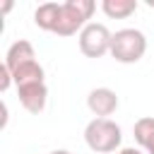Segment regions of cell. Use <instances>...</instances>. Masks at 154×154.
<instances>
[{
    "label": "cell",
    "instance_id": "6da1fadb",
    "mask_svg": "<svg viewBox=\"0 0 154 154\" xmlns=\"http://www.w3.org/2000/svg\"><path fill=\"white\" fill-rule=\"evenodd\" d=\"M84 142L96 154H111V152L120 149L123 130L111 118H91L84 128Z\"/></svg>",
    "mask_w": 154,
    "mask_h": 154
},
{
    "label": "cell",
    "instance_id": "7a4b0ae2",
    "mask_svg": "<svg viewBox=\"0 0 154 154\" xmlns=\"http://www.w3.org/2000/svg\"><path fill=\"white\" fill-rule=\"evenodd\" d=\"M96 10V2L94 0H65L60 2V19H58V26H55V36H72V34H79L91 14Z\"/></svg>",
    "mask_w": 154,
    "mask_h": 154
},
{
    "label": "cell",
    "instance_id": "3957f363",
    "mask_svg": "<svg viewBox=\"0 0 154 154\" xmlns=\"http://www.w3.org/2000/svg\"><path fill=\"white\" fill-rule=\"evenodd\" d=\"M147 53V36L140 29H118L111 38V55L123 63V65H132L137 60H142Z\"/></svg>",
    "mask_w": 154,
    "mask_h": 154
},
{
    "label": "cell",
    "instance_id": "277c9868",
    "mask_svg": "<svg viewBox=\"0 0 154 154\" xmlns=\"http://www.w3.org/2000/svg\"><path fill=\"white\" fill-rule=\"evenodd\" d=\"M77 38H79V51L87 58H103L106 53H111V38H113V34L101 22H89L79 31Z\"/></svg>",
    "mask_w": 154,
    "mask_h": 154
},
{
    "label": "cell",
    "instance_id": "5b68a950",
    "mask_svg": "<svg viewBox=\"0 0 154 154\" xmlns=\"http://www.w3.org/2000/svg\"><path fill=\"white\" fill-rule=\"evenodd\" d=\"M118 94L113 91V89H108V87H96V89H91L89 91V96H87V108L96 116V118H108V116H113L116 111H118Z\"/></svg>",
    "mask_w": 154,
    "mask_h": 154
},
{
    "label": "cell",
    "instance_id": "8992f818",
    "mask_svg": "<svg viewBox=\"0 0 154 154\" xmlns=\"http://www.w3.org/2000/svg\"><path fill=\"white\" fill-rule=\"evenodd\" d=\"M19 94V103L29 111V113H41L48 103V87L46 82H34V84H24L17 87Z\"/></svg>",
    "mask_w": 154,
    "mask_h": 154
},
{
    "label": "cell",
    "instance_id": "52a82bcc",
    "mask_svg": "<svg viewBox=\"0 0 154 154\" xmlns=\"http://www.w3.org/2000/svg\"><path fill=\"white\" fill-rule=\"evenodd\" d=\"M29 60H36V51H34V46H31L26 38H19V41H14V43L7 48L2 63H5L10 70H17L19 65H24V63H29Z\"/></svg>",
    "mask_w": 154,
    "mask_h": 154
},
{
    "label": "cell",
    "instance_id": "ba28073f",
    "mask_svg": "<svg viewBox=\"0 0 154 154\" xmlns=\"http://www.w3.org/2000/svg\"><path fill=\"white\" fill-rule=\"evenodd\" d=\"M14 87H24V84H34V82H46V70L38 60H29L24 65H19L17 70H10Z\"/></svg>",
    "mask_w": 154,
    "mask_h": 154
},
{
    "label": "cell",
    "instance_id": "9c48e42d",
    "mask_svg": "<svg viewBox=\"0 0 154 154\" xmlns=\"http://www.w3.org/2000/svg\"><path fill=\"white\" fill-rule=\"evenodd\" d=\"M58 19H60V2H43L34 10V24L43 31H55L58 26Z\"/></svg>",
    "mask_w": 154,
    "mask_h": 154
},
{
    "label": "cell",
    "instance_id": "30bf717a",
    "mask_svg": "<svg viewBox=\"0 0 154 154\" xmlns=\"http://www.w3.org/2000/svg\"><path fill=\"white\" fill-rule=\"evenodd\" d=\"M140 7L137 0H101V10L108 19H128Z\"/></svg>",
    "mask_w": 154,
    "mask_h": 154
},
{
    "label": "cell",
    "instance_id": "8fae6325",
    "mask_svg": "<svg viewBox=\"0 0 154 154\" xmlns=\"http://www.w3.org/2000/svg\"><path fill=\"white\" fill-rule=\"evenodd\" d=\"M132 135H135V142H137L142 149H147V147L152 144V140H154V118H152V116H144V118L135 120Z\"/></svg>",
    "mask_w": 154,
    "mask_h": 154
},
{
    "label": "cell",
    "instance_id": "7c38bea8",
    "mask_svg": "<svg viewBox=\"0 0 154 154\" xmlns=\"http://www.w3.org/2000/svg\"><path fill=\"white\" fill-rule=\"evenodd\" d=\"M12 84H14V79H12V72H10V67L2 63V65H0V91H7Z\"/></svg>",
    "mask_w": 154,
    "mask_h": 154
},
{
    "label": "cell",
    "instance_id": "4fadbf2b",
    "mask_svg": "<svg viewBox=\"0 0 154 154\" xmlns=\"http://www.w3.org/2000/svg\"><path fill=\"white\" fill-rule=\"evenodd\" d=\"M116 154H144L142 149H135V147H123V149H118Z\"/></svg>",
    "mask_w": 154,
    "mask_h": 154
},
{
    "label": "cell",
    "instance_id": "5bb4252c",
    "mask_svg": "<svg viewBox=\"0 0 154 154\" xmlns=\"http://www.w3.org/2000/svg\"><path fill=\"white\" fill-rule=\"evenodd\" d=\"M51 154H72V152H67V149H53Z\"/></svg>",
    "mask_w": 154,
    "mask_h": 154
},
{
    "label": "cell",
    "instance_id": "9a60e30c",
    "mask_svg": "<svg viewBox=\"0 0 154 154\" xmlns=\"http://www.w3.org/2000/svg\"><path fill=\"white\" fill-rule=\"evenodd\" d=\"M144 152H147V154H154V140H152V144H149V147H147Z\"/></svg>",
    "mask_w": 154,
    "mask_h": 154
},
{
    "label": "cell",
    "instance_id": "2e32d148",
    "mask_svg": "<svg viewBox=\"0 0 154 154\" xmlns=\"http://www.w3.org/2000/svg\"><path fill=\"white\" fill-rule=\"evenodd\" d=\"M147 5H149V7H154V0H147Z\"/></svg>",
    "mask_w": 154,
    "mask_h": 154
}]
</instances>
